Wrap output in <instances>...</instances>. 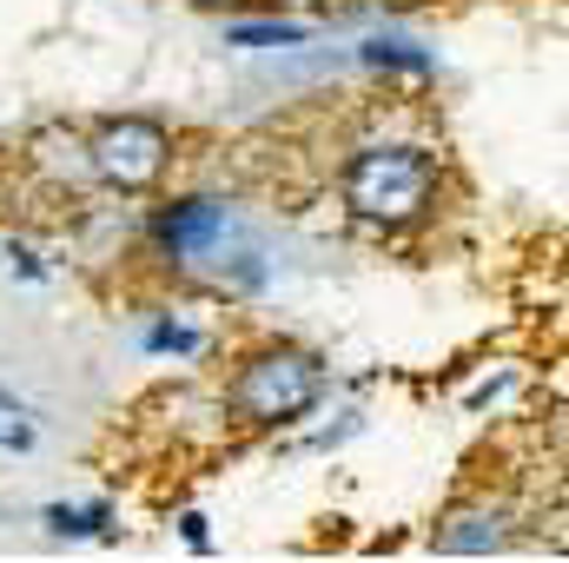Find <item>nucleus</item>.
I'll return each mask as SVG.
<instances>
[{"mask_svg":"<svg viewBox=\"0 0 569 563\" xmlns=\"http://www.w3.org/2000/svg\"><path fill=\"white\" fill-rule=\"evenodd\" d=\"M40 524L53 531V537H113V511L107 504H47L40 511Z\"/></svg>","mask_w":569,"mask_h":563,"instance_id":"7","label":"nucleus"},{"mask_svg":"<svg viewBox=\"0 0 569 563\" xmlns=\"http://www.w3.org/2000/svg\"><path fill=\"white\" fill-rule=\"evenodd\" d=\"M179 537H186L192 551H212V531H206V517H199V511H186V517H179Z\"/></svg>","mask_w":569,"mask_h":563,"instance_id":"12","label":"nucleus"},{"mask_svg":"<svg viewBox=\"0 0 569 563\" xmlns=\"http://www.w3.org/2000/svg\"><path fill=\"white\" fill-rule=\"evenodd\" d=\"M311 40V27H298V20H232L226 27V47H305Z\"/></svg>","mask_w":569,"mask_h":563,"instance_id":"8","label":"nucleus"},{"mask_svg":"<svg viewBox=\"0 0 569 563\" xmlns=\"http://www.w3.org/2000/svg\"><path fill=\"white\" fill-rule=\"evenodd\" d=\"M325 358L291 345V338H266L252 352L232 358V378L219 392V412L239 431H284V424L311 418L325 405Z\"/></svg>","mask_w":569,"mask_h":563,"instance_id":"2","label":"nucleus"},{"mask_svg":"<svg viewBox=\"0 0 569 563\" xmlns=\"http://www.w3.org/2000/svg\"><path fill=\"white\" fill-rule=\"evenodd\" d=\"M0 451H33V418L0 412Z\"/></svg>","mask_w":569,"mask_h":563,"instance_id":"10","label":"nucleus"},{"mask_svg":"<svg viewBox=\"0 0 569 563\" xmlns=\"http://www.w3.org/2000/svg\"><path fill=\"white\" fill-rule=\"evenodd\" d=\"M517 504L503 491H477V497H457L443 517H437V551L443 557H490V551H510L517 544Z\"/></svg>","mask_w":569,"mask_h":563,"instance_id":"5","label":"nucleus"},{"mask_svg":"<svg viewBox=\"0 0 569 563\" xmlns=\"http://www.w3.org/2000/svg\"><path fill=\"white\" fill-rule=\"evenodd\" d=\"M146 352H152V358H199V352H206V332L186 325V318H152V325H146Z\"/></svg>","mask_w":569,"mask_h":563,"instance_id":"9","label":"nucleus"},{"mask_svg":"<svg viewBox=\"0 0 569 563\" xmlns=\"http://www.w3.org/2000/svg\"><path fill=\"white\" fill-rule=\"evenodd\" d=\"M80 152H87L93 186H107V192H152V186H166V172L179 166L172 127L152 120V113H113V120L87 127V134H80Z\"/></svg>","mask_w":569,"mask_h":563,"instance_id":"4","label":"nucleus"},{"mask_svg":"<svg viewBox=\"0 0 569 563\" xmlns=\"http://www.w3.org/2000/svg\"><path fill=\"white\" fill-rule=\"evenodd\" d=\"M199 7H226V0H199Z\"/></svg>","mask_w":569,"mask_h":563,"instance_id":"14","label":"nucleus"},{"mask_svg":"<svg viewBox=\"0 0 569 563\" xmlns=\"http://www.w3.org/2000/svg\"><path fill=\"white\" fill-rule=\"evenodd\" d=\"M358 60H365L371 73H405V80H430V73H437V60H430L418 40H385V33H378V40H365V47H358Z\"/></svg>","mask_w":569,"mask_h":563,"instance_id":"6","label":"nucleus"},{"mask_svg":"<svg viewBox=\"0 0 569 563\" xmlns=\"http://www.w3.org/2000/svg\"><path fill=\"white\" fill-rule=\"evenodd\" d=\"M7 266H13V273H20V279L47 285V266H40V259H33V253H27V246H7Z\"/></svg>","mask_w":569,"mask_h":563,"instance_id":"11","label":"nucleus"},{"mask_svg":"<svg viewBox=\"0 0 569 563\" xmlns=\"http://www.w3.org/2000/svg\"><path fill=\"white\" fill-rule=\"evenodd\" d=\"M146 239H152V253H159L166 266H179V273L219 266V279H226V266H239L246 279H259V253L246 246L239 213H232L219 192H179V199H166V206L146 219Z\"/></svg>","mask_w":569,"mask_h":563,"instance_id":"3","label":"nucleus"},{"mask_svg":"<svg viewBox=\"0 0 569 563\" xmlns=\"http://www.w3.org/2000/svg\"><path fill=\"white\" fill-rule=\"evenodd\" d=\"M338 199L358 226L398 239V233H418L425 219H437L443 206V152L425 140H358L338 166Z\"/></svg>","mask_w":569,"mask_h":563,"instance_id":"1","label":"nucleus"},{"mask_svg":"<svg viewBox=\"0 0 569 563\" xmlns=\"http://www.w3.org/2000/svg\"><path fill=\"white\" fill-rule=\"evenodd\" d=\"M0 412H20V418H33V405H20V398H13L7 385H0Z\"/></svg>","mask_w":569,"mask_h":563,"instance_id":"13","label":"nucleus"}]
</instances>
